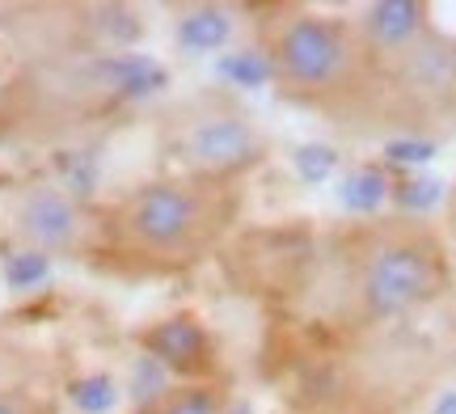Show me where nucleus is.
I'll list each match as a JSON object with an SVG mask.
<instances>
[{"label":"nucleus","mask_w":456,"mask_h":414,"mask_svg":"<svg viewBox=\"0 0 456 414\" xmlns=\"http://www.w3.org/2000/svg\"><path fill=\"white\" fill-rule=\"evenodd\" d=\"M245 191L224 169H174L98 203L94 258L114 280H178L228 246L241 229Z\"/></svg>","instance_id":"1"},{"label":"nucleus","mask_w":456,"mask_h":414,"mask_svg":"<svg viewBox=\"0 0 456 414\" xmlns=\"http://www.w3.org/2000/svg\"><path fill=\"white\" fill-rule=\"evenodd\" d=\"M456 283L452 246L419 212H376L342 224L322 258V317L372 334L436 309Z\"/></svg>","instance_id":"2"},{"label":"nucleus","mask_w":456,"mask_h":414,"mask_svg":"<svg viewBox=\"0 0 456 414\" xmlns=\"http://www.w3.org/2000/svg\"><path fill=\"white\" fill-rule=\"evenodd\" d=\"M258 51L279 98L292 106L351 127L380 123V55L363 21L279 4L258 17Z\"/></svg>","instance_id":"3"},{"label":"nucleus","mask_w":456,"mask_h":414,"mask_svg":"<svg viewBox=\"0 0 456 414\" xmlns=\"http://www.w3.org/2000/svg\"><path fill=\"white\" fill-rule=\"evenodd\" d=\"M372 38H376V55H380V127H393V132H452L456 127L452 34H444L431 17H410L389 34L372 30Z\"/></svg>","instance_id":"4"},{"label":"nucleus","mask_w":456,"mask_h":414,"mask_svg":"<svg viewBox=\"0 0 456 414\" xmlns=\"http://www.w3.org/2000/svg\"><path fill=\"white\" fill-rule=\"evenodd\" d=\"M4 232L26 254L89 263L98 237V207L60 178H26L4 195Z\"/></svg>","instance_id":"5"},{"label":"nucleus","mask_w":456,"mask_h":414,"mask_svg":"<svg viewBox=\"0 0 456 414\" xmlns=\"http://www.w3.org/2000/svg\"><path fill=\"white\" fill-rule=\"evenodd\" d=\"M296 414H393V410L385 402H376L372 394L351 389V394H330V398L309 402V406H300Z\"/></svg>","instance_id":"6"},{"label":"nucleus","mask_w":456,"mask_h":414,"mask_svg":"<svg viewBox=\"0 0 456 414\" xmlns=\"http://www.w3.org/2000/svg\"><path fill=\"white\" fill-rule=\"evenodd\" d=\"M0 414H55L47 398H38L26 385H0Z\"/></svg>","instance_id":"7"}]
</instances>
